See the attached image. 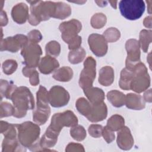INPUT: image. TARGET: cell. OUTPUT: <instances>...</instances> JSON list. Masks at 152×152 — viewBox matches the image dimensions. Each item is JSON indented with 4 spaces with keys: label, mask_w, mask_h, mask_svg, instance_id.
Returning <instances> with one entry per match:
<instances>
[{
    "label": "cell",
    "mask_w": 152,
    "mask_h": 152,
    "mask_svg": "<svg viewBox=\"0 0 152 152\" xmlns=\"http://www.w3.org/2000/svg\"><path fill=\"white\" fill-rule=\"evenodd\" d=\"M86 55L85 50L83 48L80 47L78 49L69 52L68 54V60L71 64H77L83 61Z\"/></svg>",
    "instance_id": "obj_30"
},
{
    "label": "cell",
    "mask_w": 152,
    "mask_h": 152,
    "mask_svg": "<svg viewBox=\"0 0 152 152\" xmlns=\"http://www.w3.org/2000/svg\"><path fill=\"white\" fill-rule=\"evenodd\" d=\"M77 124L78 119L74 112L71 110H66L62 113L54 114L52 117L50 124L48 127L60 133L64 126L72 127Z\"/></svg>",
    "instance_id": "obj_6"
},
{
    "label": "cell",
    "mask_w": 152,
    "mask_h": 152,
    "mask_svg": "<svg viewBox=\"0 0 152 152\" xmlns=\"http://www.w3.org/2000/svg\"><path fill=\"white\" fill-rule=\"evenodd\" d=\"M71 14L70 6L63 2H55V10L53 18L64 20L68 17Z\"/></svg>",
    "instance_id": "obj_23"
},
{
    "label": "cell",
    "mask_w": 152,
    "mask_h": 152,
    "mask_svg": "<svg viewBox=\"0 0 152 152\" xmlns=\"http://www.w3.org/2000/svg\"><path fill=\"white\" fill-rule=\"evenodd\" d=\"M81 37L78 35L68 43V49L72 50L79 48L81 45Z\"/></svg>",
    "instance_id": "obj_45"
},
{
    "label": "cell",
    "mask_w": 152,
    "mask_h": 152,
    "mask_svg": "<svg viewBox=\"0 0 152 152\" xmlns=\"http://www.w3.org/2000/svg\"><path fill=\"white\" fill-rule=\"evenodd\" d=\"M83 90L86 96L92 104L102 103L104 99V93L101 88L91 87Z\"/></svg>",
    "instance_id": "obj_21"
},
{
    "label": "cell",
    "mask_w": 152,
    "mask_h": 152,
    "mask_svg": "<svg viewBox=\"0 0 152 152\" xmlns=\"http://www.w3.org/2000/svg\"><path fill=\"white\" fill-rule=\"evenodd\" d=\"M21 145V144L17 138H4L2 144V152L26 151V149L22 148Z\"/></svg>",
    "instance_id": "obj_26"
},
{
    "label": "cell",
    "mask_w": 152,
    "mask_h": 152,
    "mask_svg": "<svg viewBox=\"0 0 152 152\" xmlns=\"http://www.w3.org/2000/svg\"><path fill=\"white\" fill-rule=\"evenodd\" d=\"M59 66L58 61L52 56L46 55L39 61L38 67L41 73L49 74Z\"/></svg>",
    "instance_id": "obj_18"
},
{
    "label": "cell",
    "mask_w": 152,
    "mask_h": 152,
    "mask_svg": "<svg viewBox=\"0 0 152 152\" xmlns=\"http://www.w3.org/2000/svg\"><path fill=\"white\" fill-rule=\"evenodd\" d=\"M124 118L122 116L116 114L107 120L106 126L113 131H116L124 126Z\"/></svg>",
    "instance_id": "obj_29"
},
{
    "label": "cell",
    "mask_w": 152,
    "mask_h": 152,
    "mask_svg": "<svg viewBox=\"0 0 152 152\" xmlns=\"http://www.w3.org/2000/svg\"><path fill=\"white\" fill-rule=\"evenodd\" d=\"M107 115V108L103 102L100 103L92 104L90 114L86 117L92 122H97L104 119Z\"/></svg>",
    "instance_id": "obj_16"
},
{
    "label": "cell",
    "mask_w": 152,
    "mask_h": 152,
    "mask_svg": "<svg viewBox=\"0 0 152 152\" xmlns=\"http://www.w3.org/2000/svg\"><path fill=\"white\" fill-rule=\"evenodd\" d=\"M40 129L39 125L30 121L17 125V137L24 147L29 148L39 141Z\"/></svg>",
    "instance_id": "obj_3"
},
{
    "label": "cell",
    "mask_w": 152,
    "mask_h": 152,
    "mask_svg": "<svg viewBox=\"0 0 152 152\" xmlns=\"http://www.w3.org/2000/svg\"><path fill=\"white\" fill-rule=\"evenodd\" d=\"M66 151H84V149L83 146L78 143H74V142H71L69 143L66 147L65 149Z\"/></svg>",
    "instance_id": "obj_46"
},
{
    "label": "cell",
    "mask_w": 152,
    "mask_h": 152,
    "mask_svg": "<svg viewBox=\"0 0 152 152\" xmlns=\"http://www.w3.org/2000/svg\"><path fill=\"white\" fill-rule=\"evenodd\" d=\"M107 98L111 104L116 107H122L125 104V94L116 90H111L107 94Z\"/></svg>",
    "instance_id": "obj_24"
},
{
    "label": "cell",
    "mask_w": 152,
    "mask_h": 152,
    "mask_svg": "<svg viewBox=\"0 0 152 152\" xmlns=\"http://www.w3.org/2000/svg\"><path fill=\"white\" fill-rule=\"evenodd\" d=\"M151 2H151V1H150V4L148 5V6H149V7H151ZM148 11L149 14H151V8H148Z\"/></svg>",
    "instance_id": "obj_51"
},
{
    "label": "cell",
    "mask_w": 152,
    "mask_h": 152,
    "mask_svg": "<svg viewBox=\"0 0 152 152\" xmlns=\"http://www.w3.org/2000/svg\"><path fill=\"white\" fill-rule=\"evenodd\" d=\"M11 16L13 20L18 24L26 23L29 17L28 6L23 2L16 4L12 9Z\"/></svg>",
    "instance_id": "obj_17"
},
{
    "label": "cell",
    "mask_w": 152,
    "mask_h": 152,
    "mask_svg": "<svg viewBox=\"0 0 152 152\" xmlns=\"http://www.w3.org/2000/svg\"><path fill=\"white\" fill-rule=\"evenodd\" d=\"M125 48L127 51L126 68L131 70L135 64L140 62V44L137 40L131 39L126 41Z\"/></svg>",
    "instance_id": "obj_12"
},
{
    "label": "cell",
    "mask_w": 152,
    "mask_h": 152,
    "mask_svg": "<svg viewBox=\"0 0 152 152\" xmlns=\"http://www.w3.org/2000/svg\"><path fill=\"white\" fill-rule=\"evenodd\" d=\"M102 135L103 137L104 140L107 143L112 142L115 140V138L113 131L110 129L109 128H108L106 126L103 128Z\"/></svg>",
    "instance_id": "obj_44"
},
{
    "label": "cell",
    "mask_w": 152,
    "mask_h": 152,
    "mask_svg": "<svg viewBox=\"0 0 152 152\" xmlns=\"http://www.w3.org/2000/svg\"><path fill=\"white\" fill-rule=\"evenodd\" d=\"M117 144L122 150H128L132 148L134 144L133 137L127 126H123L118 132Z\"/></svg>",
    "instance_id": "obj_14"
},
{
    "label": "cell",
    "mask_w": 152,
    "mask_h": 152,
    "mask_svg": "<svg viewBox=\"0 0 152 152\" xmlns=\"http://www.w3.org/2000/svg\"><path fill=\"white\" fill-rule=\"evenodd\" d=\"M73 76V71L69 66H62L55 71L53 78L57 81L67 82L70 81Z\"/></svg>",
    "instance_id": "obj_25"
},
{
    "label": "cell",
    "mask_w": 152,
    "mask_h": 152,
    "mask_svg": "<svg viewBox=\"0 0 152 152\" xmlns=\"http://www.w3.org/2000/svg\"><path fill=\"white\" fill-rule=\"evenodd\" d=\"M1 133L5 138L15 139L17 137V125L9 124L5 121H1Z\"/></svg>",
    "instance_id": "obj_27"
},
{
    "label": "cell",
    "mask_w": 152,
    "mask_h": 152,
    "mask_svg": "<svg viewBox=\"0 0 152 152\" xmlns=\"http://www.w3.org/2000/svg\"><path fill=\"white\" fill-rule=\"evenodd\" d=\"M103 126L98 124H91L89 126L88 131L89 134L94 138H99L102 135Z\"/></svg>",
    "instance_id": "obj_42"
},
{
    "label": "cell",
    "mask_w": 152,
    "mask_h": 152,
    "mask_svg": "<svg viewBox=\"0 0 152 152\" xmlns=\"http://www.w3.org/2000/svg\"><path fill=\"white\" fill-rule=\"evenodd\" d=\"M27 37L29 42L37 43L42 39V35L40 31L37 30H33L28 33Z\"/></svg>",
    "instance_id": "obj_43"
},
{
    "label": "cell",
    "mask_w": 152,
    "mask_h": 152,
    "mask_svg": "<svg viewBox=\"0 0 152 152\" xmlns=\"http://www.w3.org/2000/svg\"><path fill=\"white\" fill-rule=\"evenodd\" d=\"M88 42L90 50L96 56L102 57L106 54L108 46L103 35L93 33L89 36Z\"/></svg>",
    "instance_id": "obj_13"
},
{
    "label": "cell",
    "mask_w": 152,
    "mask_h": 152,
    "mask_svg": "<svg viewBox=\"0 0 152 152\" xmlns=\"http://www.w3.org/2000/svg\"><path fill=\"white\" fill-rule=\"evenodd\" d=\"M114 80V70L110 66L102 67L99 71V83L103 86H110Z\"/></svg>",
    "instance_id": "obj_22"
},
{
    "label": "cell",
    "mask_w": 152,
    "mask_h": 152,
    "mask_svg": "<svg viewBox=\"0 0 152 152\" xmlns=\"http://www.w3.org/2000/svg\"><path fill=\"white\" fill-rule=\"evenodd\" d=\"M107 18L106 15L101 12L94 14L91 18V26L96 29H99L104 27L106 23Z\"/></svg>",
    "instance_id": "obj_35"
},
{
    "label": "cell",
    "mask_w": 152,
    "mask_h": 152,
    "mask_svg": "<svg viewBox=\"0 0 152 152\" xmlns=\"http://www.w3.org/2000/svg\"><path fill=\"white\" fill-rule=\"evenodd\" d=\"M71 136L78 141H81L86 137V131L81 125H75L70 129Z\"/></svg>",
    "instance_id": "obj_36"
},
{
    "label": "cell",
    "mask_w": 152,
    "mask_h": 152,
    "mask_svg": "<svg viewBox=\"0 0 152 152\" xmlns=\"http://www.w3.org/2000/svg\"><path fill=\"white\" fill-rule=\"evenodd\" d=\"M18 66L16 61L13 59H8L2 64V69L4 73L7 75H11L14 73Z\"/></svg>",
    "instance_id": "obj_40"
},
{
    "label": "cell",
    "mask_w": 152,
    "mask_h": 152,
    "mask_svg": "<svg viewBox=\"0 0 152 152\" xmlns=\"http://www.w3.org/2000/svg\"><path fill=\"white\" fill-rule=\"evenodd\" d=\"M133 77V72L132 70L126 68L123 69L121 72V77L119 81L120 87L125 90H130V85Z\"/></svg>",
    "instance_id": "obj_28"
},
{
    "label": "cell",
    "mask_w": 152,
    "mask_h": 152,
    "mask_svg": "<svg viewBox=\"0 0 152 152\" xmlns=\"http://www.w3.org/2000/svg\"><path fill=\"white\" fill-rule=\"evenodd\" d=\"M17 87L13 84L12 82H8L7 80H1V99L3 97L7 99L11 98V96Z\"/></svg>",
    "instance_id": "obj_32"
},
{
    "label": "cell",
    "mask_w": 152,
    "mask_h": 152,
    "mask_svg": "<svg viewBox=\"0 0 152 152\" xmlns=\"http://www.w3.org/2000/svg\"><path fill=\"white\" fill-rule=\"evenodd\" d=\"M109 2L111 4V5L113 8H114L115 9H116V4L118 2L117 1H109Z\"/></svg>",
    "instance_id": "obj_50"
},
{
    "label": "cell",
    "mask_w": 152,
    "mask_h": 152,
    "mask_svg": "<svg viewBox=\"0 0 152 152\" xmlns=\"http://www.w3.org/2000/svg\"><path fill=\"white\" fill-rule=\"evenodd\" d=\"M23 74L26 77H29V81L31 85L36 86L39 83V78L38 72L33 68L25 66L23 68Z\"/></svg>",
    "instance_id": "obj_34"
},
{
    "label": "cell",
    "mask_w": 152,
    "mask_h": 152,
    "mask_svg": "<svg viewBox=\"0 0 152 152\" xmlns=\"http://www.w3.org/2000/svg\"><path fill=\"white\" fill-rule=\"evenodd\" d=\"M59 134V132H56L48 127L44 135L39 140L40 150L47 151L49 148L53 147L57 142Z\"/></svg>",
    "instance_id": "obj_15"
},
{
    "label": "cell",
    "mask_w": 152,
    "mask_h": 152,
    "mask_svg": "<svg viewBox=\"0 0 152 152\" xmlns=\"http://www.w3.org/2000/svg\"><path fill=\"white\" fill-rule=\"evenodd\" d=\"M75 106L78 111L85 116H87L91 110V104L84 97H80L77 99Z\"/></svg>",
    "instance_id": "obj_33"
},
{
    "label": "cell",
    "mask_w": 152,
    "mask_h": 152,
    "mask_svg": "<svg viewBox=\"0 0 152 152\" xmlns=\"http://www.w3.org/2000/svg\"><path fill=\"white\" fill-rule=\"evenodd\" d=\"M10 99L12 100L15 113L14 116L21 118L26 116L28 110H31L34 107V97L28 88L21 86L17 87L12 93Z\"/></svg>",
    "instance_id": "obj_1"
},
{
    "label": "cell",
    "mask_w": 152,
    "mask_h": 152,
    "mask_svg": "<svg viewBox=\"0 0 152 152\" xmlns=\"http://www.w3.org/2000/svg\"><path fill=\"white\" fill-rule=\"evenodd\" d=\"M81 23L80 21L76 19H72L61 23L59 29L62 33L61 37L62 39L68 44L78 36V33L81 31Z\"/></svg>",
    "instance_id": "obj_10"
},
{
    "label": "cell",
    "mask_w": 152,
    "mask_h": 152,
    "mask_svg": "<svg viewBox=\"0 0 152 152\" xmlns=\"http://www.w3.org/2000/svg\"><path fill=\"white\" fill-rule=\"evenodd\" d=\"M125 104L128 109L132 110H141L145 106L142 97L134 93H128L125 96Z\"/></svg>",
    "instance_id": "obj_19"
},
{
    "label": "cell",
    "mask_w": 152,
    "mask_h": 152,
    "mask_svg": "<svg viewBox=\"0 0 152 152\" xmlns=\"http://www.w3.org/2000/svg\"><path fill=\"white\" fill-rule=\"evenodd\" d=\"M8 23V18L5 11L2 10L1 11V26H5Z\"/></svg>",
    "instance_id": "obj_47"
},
{
    "label": "cell",
    "mask_w": 152,
    "mask_h": 152,
    "mask_svg": "<svg viewBox=\"0 0 152 152\" xmlns=\"http://www.w3.org/2000/svg\"><path fill=\"white\" fill-rule=\"evenodd\" d=\"M48 91L46 88L40 86L39 90L36 93L37 98V106H47L49 103L48 99Z\"/></svg>",
    "instance_id": "obj_37"
},
{
    "label": "cell",
    "mask_w": 152,
    "mask_h": 152,
    "mask_svg": "<svg viewBox=\"0 0 152 152\" xmlns=\"http://www.w3.org/2000/svg\"><path fill=\"white\" fill-rule=\"evenodd\" d=\"M45 50L47 55H49L52 57H56L61 52V46L56 41H50L46 44Z\"/></svg>",
    "instance_id": "obj_38"
},
{
    "label": "cell",
    "mask_w": 152,
    "mask_h": 152,
    "mask_svg": "<svg viewBox=\"0 0 152 152\" xmlns=\"http://www.w3.org/2000/svg\"><path fill=\"white\" fill-rule=\"evenodd\" d=\"M28 43V37L23 34H17L13 37H8L1 41V50H8L17 52L23 49Z\"/></svg>",
    "instance_id": "obj_11"
},
{
    "label": "cell",
    "mask_w": 152,
    "mask_h": 152,
    "mask_svg": "<svg viewBox=\"0 0 152 152\" xmlns=\"http://www.w3.org/2000/svg\"><path fill=\"white\" fill-rule=\"evenodd\" d=\"M131 70L133 72V77L130 90L138 93L146 90L150 85V77L145 65L140 61L135 64Z\"/></svg>",
    "instance_id": "obj_4"
},
{
    "label": "cell",
    "mask_w": 152,
    "mask_h": 152,
    "mask_svg": "<svg viewBox=\"0 0 152 152\" xmlns=\"http://www.w3.org/2000/svg\"><path fill=\"white\" fill-rule=\"evenodd\" d=\"M30 4V14L28 20L31 25L37 26L42 21L53 17L55 10V2L52 1H27Z\"/></svg>",
    "instance_id": "obj_2"
},
{
    "label": "cell",
    "mask_w": 152,
    "mask_h": 152,
    "mask_svg": "<svg viewBox=\"0 0 152 152\" xmlns=\"http://www.w3.org/2000/svg\"><path fill=\"white\" fill-rule=\"evenodd\" d=\"M49 102L54 107H60L66 105L70 96L68 92L62 87L54 86L48 93Z\"/></svg>",
    "instance_id": "obj_9"
},
{
    "label": "cell",
    "mask_w": 152,
    "mask_h": 152,
    "mask_svg": "<svg viewBox=\"0 0 152 152\" xmlns=\"http://www.w3.org/2000/svg\"><path fill=\"white\" fill-rule=\"evenodd\" d=\"M143 23H144V26L145 27L151 28V17L148 16L145 17Z\"/></svg>",
    "instance_id": "obj_49"
},
{
    "label": "cell",
    "mask_w": 152,
    "mask_h": 152,
    "mask_svg": "<svg viewBox=\"0 0 152 152\" xmlns=\"http://www.w3.org/2000/svg\"><path fill=\"white\" fill-rule=\"evenodd\" d=\"M21 54L24 58V64L26 66L35 68L39 65L42 51L40 46L37 43L28 42L22 49Z\"/></svg>",
    "instance_id": "obj_8"
},
{
    "label": "cell",
    "mask_w": 152,
    "mask_h": 152,
    "mask_svg": "<svg viewBox=\"0 0 152 152\" xmlns=\"http://www.w3.org/2000/svg\"><path fill=\"white\" fill-rule=\"evenodd\" d=\"M50 114V109L49 105L37 106L33 112V119L39 125L45 124L48 121Z\"/></svg>",
    "instance_id": "obj_20"
},
{
    "label": "cell",
    "mask_w": 152,
    "mask_h": 152,
    "mask_svg": "<svg viewBox=\"0 0 152 152\" xmlns=\"http://www.w3.org/2000/svg\"><path fill=\"white\" fill-rule=\"evenodd\" d=\"M144 100L147 102H151V89L147 90L144 94Z\"/></svg>",
    "instance_id": "obj_48"
},
{
    "label": "cell",
    "mask_w": 152,
    "mask_h": 152,
    "mask_svg": "<svg viewBox=\"0 0 152 152\" xmlns=\"http://www.w3.org/2000/svg\"><path fill=\"white\" fill-rule=\"evenodd\" d=\"M96 61L93 57L88 56L85 60L79 80V85L83 90L92 87L96 78Z\"/></svg>",
    "instance_id": "obj_7"
},
{
    "label": "cell",
    "mask_w": 152,
    "mask_h": 152,
    "mask_svg": "<svg viewBox=\"0 0 152 152\" xmlns=\"http://www.w3.org/2000/svg\"><path fill=\"white\" fill-rule=\"evenodd\" d=\"M1 118L14 115L15 113L14 106L8 102H2L0 106Z\"/></svg>",
    "instance_id": "obj_41"
},
{
    "label": "cell",
    "mask_w": 152,
    "mask_h": 152,
    "mask_svg": "<svg viewBox=\"0 0 152 152\" xmlns=\"http://www.w3.org/2000/svg\"><path fill=\"white\" fill-rule=\"evenodd\" d=\"M103 36L107 42L112 43L115 42L119 39L121 33L116 28L110 27L104 31Z\"/></svg>",
    "instance_id": "obj_39"
},
{
    "label": "cell",
    "mask_w": 152,
    "mask_h": 152,
    "mask_svg": "<svg viewBox=\"0 0 152 152\" xmlns=\"http://www.w3.org/2000/svg\"><path fill=\"white\" fill-rule=\"evenodd\" d=\"M151 30H142L140 33L139 44L144 52H147L149 44L151 42Z\"/></svg>",
    "instance_id": "obj_31"
},
{
    "label": "cell",
    "mask_w": 152,
    "mask_h": 152,
    "mask_svg": "<svg viewBox=\"0 0 152 152\" xmlns=\"http://www.w3.org/2000/svg\"><path fill=\"white\" fill-rule=\"evenodd\" d=\"M122 15L129 20L139 19L144 12L145 5L142 0H123L119 3Z\"/></svg>",
    "instance_id": "obj_5"
}]
</instances>
